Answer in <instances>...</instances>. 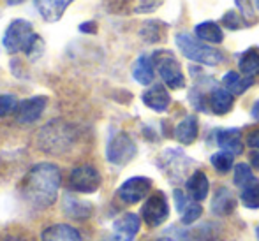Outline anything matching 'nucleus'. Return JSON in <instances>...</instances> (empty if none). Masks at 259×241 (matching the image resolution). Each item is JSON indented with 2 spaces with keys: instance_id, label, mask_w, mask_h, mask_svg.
I'll return each mask as SVG.
<instances>
[{
  "instance_id": "20e7f679",
  "label": "nucleus",
  "mask_w": 259,
  "mask_h": 241,
  "mask_svg": "<svg viewBox=\"0 0 259 241\" xmlns=\"http://www.w3.org/2000/svg\"><path fill=\"white\" fill-rule=\"evenodd\" d=\"M175 41H177V46L184 53V57H187L189 60L198 62V64L213 67V65H219L224 60V55L219 50L203 44L201 41L191 37L189 34H178Z\"/></svg>"
},
{
  "instance_id": "393cba45",
  "label": "nucleus",
  "mask_w": 259,
  "mask_h": 241,
  "mask_svg": "<svg viewBox=\"0 0 259 241\" xmlns=\"http://www.w3.org/2000/svg\"><path fill=\"white\" fill-rule=\"evenodd\" d=\"M233 180H235V185L242 187V190L259 181L257 178L254 176V173H252V169H250L249 164H243V162L236 164L235 166V178H233Z\"/></svg>"
},
{
  "instance_id": "a211bd4d",
  "label": "nucleus",
  "mask_w": 259,
  "mask_h": 241,
  "mask_svg": "<svg viewBox=\"0 0 259 241\" xmlns=\"http://www.w3.org/2000/svg\"><path fill=\"white\" fill-rule=\"evenodd\" d=\"M252 83H254V79L245 78V76L238 74V72H235V71L226 72L224 78H222V86H224L231 95H242V93H245L247 90L252 86Z\"/></svg>"
},
{
  "instance_id": "58836bf2",
  "label": "nucleus",
  "mask_w": 259,
  "mask_h": 241,
  "mask_svg": "<svg viewBox=\"0 0 259 241\" xmlns=\"http://www.w3.org/2000/svg\"><path fill=\"white\" fill-rule=\"evenodd\" d=\"M254 6H256L257 9H259V0H254Z\"/></svg>"
},
{
  "instance_id": "f3484780",
  "label": "nucleus",
  "mask_w": 259,
  "mask_h": 241,
  "mask_svg": "<svg viewBox=\"0 0 259 241\" xmlns=\"http://www.w3.org/2000/svg\"><path fill=\"white\" fill-rule=\"evenodd\" d=\"M41 241H81V234L71 225L58 224L46 229L41 234Z\"/></svg>"
},
{
  "instance_id": "cd10ccee",
  "label": "nucleus",
  "mask_w": 259,
  "mask_h": 241,
  "mask_svg": "<svg viewBox=\"0 0 259 241\" xmlns=\"http://www.w3.org/2000/svg\"><path fill=\"white\" fill-rule=\"evenodd\" d=\"M18 104H20L18 99L14 95H11V93L0 95V118H6V116H9L11 113H16Z\"/></svg>"
},
{
  "instance_id": "dca6fc26",
  "label": "nucleus",
  "mask_w": 259,
  "mask_h": 241,
  "mask_svg": "<svg viewBox=\"0 0 259 241\" xmlns=\"http://www.w3.org/2000/svg\"><path fill=\"white\" fill-rule=\"evenodd\" d=\"M194 34L199 41L210 42V44H221L224 41V32L221 25L215 21H201L194 27Z\"/></svg>"
},
{
  "instance_id": "4c0bfd02",
  "label": "nucleus",
  "mask_w": 259,
  "mask_h": 241,
  "mask_svg": "<svg viewBox=\"0 0 259 241\" xmlns=\"http://www.w3.org/2000/svg\"><path fill=\"white\" fill-rule=\"evenodd\" d=\"M157 241H173L171 238H160V239H157Z\"/></svg>"
},
{
  "instance_id": "ddd939ff",
  "label": "nucleus",
  "mask_w": 259,
  "mask_h": 241,
  "mask_svg": "<svg viewBox=\"0 0 259 241\" xmlns=\"http://www.w3.org/2000/svg\"><path fill=\"white\" fill-rule=\"evenodd\" d=\"M74 0H35V7L39 9L41 16L50 23L58 21L64 16L65 9H67Z\"/></svg>"
},
{
  "instance_id": "f257e3e1",
  "label": "nucleus",
  "mask_w": 259,
  "mask_h": 241,
  "mask_svg": "<svg viewBox=\"0 0 259 241\" xmlns=\"http://www.w3.org/2000/svg\"><path fill=\"white\" fill-rule=\"evenodd\" d=\"M60 188V169L55 164H35L21 183L25 201L35 210H45L57 201Z\"/></svg>"
},
{
  "instance_id": "9b49d317",
  "label": "nucleus",
  "mask_w": 259,
  "mask_h": 241,
  "mask_svg": "<svg viewBox=\"0 0 259 241\" xmlns=\"http://www.w3.org/2000/svg\"><path fill=\"white\" fill-rule=\"evenodd\" d=\"M140 217L136 213H125L113 224V241H133L140 231Z\"/></svg>"
},
{
  "instance_id": "423d86ee",
  "label": "nucleus",
  "mask_w": 259,
  "mask_h": 241,
  "mask_svg": "<svg viewBox=\"0 0 259 241\" xmlns=\"http://www.w3.org/2000/svg\"><path fill=\"white\" fill-rule=\"evenodd\" d=\"M136 144L131 139L129 134L118 132L116 136L111 137V141L108 143V150H106V157L111 164L115 166H125L127 162L136 157Z\"/></svg>"
},
{
  "instance_id": "5701e85b",
  "label": "nucleus",
  "mask_w": 259,
  "mask_h": 241,
  "mask_svg": "<svg viewBox=\"0 0 259 241\" xmlns=\"http://www.w3.org/2000/svg\"><path fill=\"white\" fill-rule=\"evenodd\" d=\"M238 67L245 78L252 79L259 74V48H249L240 57Z\"/></svg>"
},
{
  "instance_id": "72a5a7b5",
  "label": "nucleus",
  "mask_w": 259,
  "mask_h": 241,
  "mask_svg": "<svg viewBox=\"0 0 259 241\" xmlns=\"http://www.w3.org/2000/svg\"><path fill=\"white\" fill-rule=\"evenodd\" d=\"M175 199H177V208L178 211H184L185 206H187V199H185V196L182 194L180 190H175Z\"/></svg>"
},
{
  "instance_id": "aec40b11",
  "label": "nucleus",
  "mask_w": 259,
  "mask_h": 241,
  "mask_svg": "<svg viewBox=\"0 0 259 241\" xmlns=\"http://www.w3.org/2000/svg\"><path fill=\"white\" fill-rule=\"evenodd\" d=\"M64 211L71 218H78V220H81V218H89L90 215H92L94 208H92V204L87 203V201H79V199H76L74 196H71V194H65Z\"/></svg>"
},
{
  "instance_id": "f03ea898",
  "label": "nucleus",
  "mask_w": 259,
  "mask_h": 241,
  "mask_svg": "<svg viewBox=\"0 0 259 241\" xmlns=\"http://www.w3.org/2000/svg\"><path fill=\"white\" fill-rule=\"evenodd\" d=\"M74 127L62 120H55L45 125L37 134V146L46 153L62 155L74 146Z\"/></svg>"
},
{
  "instance_id": "7ed1b4c3",
  "label": "nucleus",
  "mask_w": 259,
  "mask_h": 241,
  "mask_svg": "<svg viewBox=\"0 0 259 241\" xmlns=\"http://www.w3.org/2000/svg\"><path fill=\"white\" fill-rule=\"evenodd\" d=\"M41 42L39 35L34 32L30 21L27 20H13L4 34L2 44L9 53H32L37 50V44Z\"/></svg>"
},
{
  "instance_id": "412c9836",
  "label": "nucleus",
  "mask_w": 259,
  "mask_h": 241,
  "mask_svg": "<svg viewBox=\"0 0 259 241\" xmlns=\"http://www.w3.org/2000/svg\"><path fill=\"white\" fill-rule=\"evenodd\" d=\"M133 76L140 85H150L154 81V60L147 55H141L133 67Z\"/></svg>"
},
{
  "instance_id": "a878e982",
  "label": "nucleus",
  "mask_w": 259,
  "mask_h": 241,
  "mask_svg": "<svg viewBox=\"0 0 259 241\" xmlns=\"http://www.w3.org/2000/svg\"><path fill=\"white\" fill-rule=\"evenodd\" d=\"M211 166L219 171V173H228L233 167V155L228 152H219L215 155H211Z\"/></svg>"
},
{
  "instance_id": "6ab92c4d",
  "label": "nucleus",
  "mask_w": 259,
  "mask_h": 241,
  "mask_svg": "<svg viewBox=\"0 0 259 241\" xmlns=\"http://www.w3.org/2000/svg\"><path fill=\"white\" fill-rule=\"evenodd\" d=\"M208 104L215 115L222 116L233 109V95L226 88H213L208 97Z\"/></svg>"
},
{
  "instance_id": "f8f14e48",
  "label": "nucleus",
  "mask_w": 259,
  "mask_h": 241,
  "mask_svg": "<svg viewBox=\"0 0 259 241\" xmlns=\"http://www.w3.org/2000/svg\"><path fill=\"white\" fill-rule=\"evenodd\" d=\"M145 106H148L150 109H154L157 113H162L169 108L171 104V97L167 93V90L162 85H154L148 90H145V93L141 95Z\"/></svg>"
},
{
  "instance_id": "4468645a",
  "label": "nucleus",
  "mask_w": 259,
  "mask_h": 241,
  "mask_svg": "<svg viewBox=\"0 0 259 241\" xmlns=\"http://www.w3.org/2000/svg\"><path fill=\"white\" fill-rule=\"evenodd\" d=\"M219 148H222V152H228L231 155H238L243 152V141L242 134L238 129H222L215 136Z\"/></svg>"
},
{
  "instance_id": "f704fd0d",
  "label": "nucleus",
  "mask_w": 259,
  "mask_h": 241,
  "mask_svg": "<svg viewBox=\"0 0 259 241\" xmlns=\"http://www.w3.org/2000/svg\"><path fill=\"white\" fill-rule=\"evenodd\" d=\"M79 30L87 32V34H96V32H97V25L94 23V21H87V23L79 25Z\"/></svg>"
},
{
  "instance_id": "e433bc0d",
  "label": "nucleus",
  "mask_w": 259,
  "mask_h": 241,
  "mask_svg": "<svg viewBox=\"0 0 259 241\" xmlns=\"http://www.w3.org/2000/svg\"><path fill=\"white\" fill-rule=\"evenodd\" d=\"M21 2H25V0H7L9 6H16V4H21Z\"/></svg>"
},
{
  "instance_id": "c85d7f7f",
  "label": "nucleus",
  "mask_w": 259,
  "mask_h": 241,
  "mask_svg": "<svg viewBox=\"0 0 259 241\" xmlns=\"http://www.w3.org/2000/svg\"><path fill=\"white\" fill-rule=\"evenodd\" d=\"M182 222L184 224H192L194 220H198L199 217H201V213H203V208H201V204L199 203H196V201H192L191 204H187L185 206V210L182 211Z\"/></svg>"
},
{
  "instance_id": "7c9ffc66",
  "label": "nucleus",
  "mask_w": 259,
  "mask_h": 241,
  "mask_svg": "<svg viewBox=\"0 0 259 241\" xmlns=\"http://www.w3.org/2000/svg\"><path fill=\"white\" fill-rule=\"evenodd\" d=\"M159 27L157 25V21H148L147 25L143 27V30H141V35H143V39L145 41H148V42H155V41H159V32L155 30V28Z\"/></svg>"
},
{
  "instance_id": "b1692460",
  "label": "nucleus",
  "mask_w": 259,
  "mask_h": 241,
  "mask_svg": "<svg viewBox=\"0 0 259 241\" xmlns=\"http://www.w3.org/2000/svg\"><path fill=\"white\" fill-rule=\"evenodd\" d=\"M233 210H235V197L226 187H221L215 192L213 201H211V211L222 217V215H228Z\"/></svg>"
},
{
  "instance_id": "2f4dec72",
  "label": "nucleus",
  "mask_w": 259,
  "mask_h": 241,
  "mask_svg": "<svg viewBox=\"0 0 259 241\" xmlns=\"http://www.w3.org/2000/svg\"><path fill=\"white\" fill-rule=\"evenodd\" d=\"M236 7L240 9L243 18H249V20H254V9H252V2L250 0H235Z\"/></svg>"
},
{
  "instance_id": "39448f33",
  "label": "nucleus",
  "mask_w": 259,
  "mask_h": 241,
  "mask_svg": "<svg viewBox=\"0 0 259 241\" xmlns=\"http://www.w3.org/2000/svg\"><path fill=\"white\" fill-rule=\"evenodd\" d=\"M154 65L159 71L160 78L162 81L166 83V86L173 90H180L185 86V76H184V71H182L180 64L178 60L175 58V55L167 50H160V51H155L154 57Z\"/></svg>"
},
{
  "instance_id": "1a4fd4ad",
  "label": "nucleus",
  "mask_w": 259,
  "mask_h": 241,
  "mask_svg": "<svg viewBox=\"0 0 259 241\" xmlns=\"http://www.w3.org/2000/svg\"><path fill=\"white\" fill-rule=\"evenodd\" d=\"M152 188V180L145 176H134L131 180L123 181L122 187L118 188L116 196H118L120 201H123L125 204H134L140 203V201L145 199L148 192Z\"/></svg>"
},
{
  "instance_id": "c756f323",
  "label": "nucleus",
  "mask_w": 259,
  "mask_h": 241,
  "mask_svg": "<svg viewBox=\"0 0 259 241\" xmlns=\"http://www.w3.org/2000/svg\"><path fill=\"white\" fill-rule=\"evenodd\" d=\"M222 23H224L229 30H238V28H242L243 23H245V18H243L242 14L235 13V11H228V13L222 16Z\"/></svg>"
},
{
  "instance_id": "4be33fe9",
  "label": "nucleus",
  "mask_w": 259,
  "mask_h": 241,
  "mask_svg": "<svg viewBox=\"0 0 259 241\" xmlns=\"http://www.w3.org/2000/svg\"><path fill=\"white\" fill-rule=\"evenodd\" d=\"M208 188H210V183H208V178L205 173L201 171H196L187 181V194L192 197V201L199 203L208 196Z\"/></svg>"
},
{
  "instance_id": "0eeeda50",
  "label": "nucleus",
  "mask_w": 259,
  "mask_h": 241,
  "mask_svg": "<svg viewBox=\"0 0 259 241\" xmlns=\"http://www.w3.org/2000/svg\"><path fill=\"white\" fill-rule=\"evenodd\" d=\"M101 174L92 166H78L69 176V185L79 194H92L101 187Z\"/></svg>"
},
{
  "instance_id": "2eb2a0df",
  "label": "nucleus",
  "mask_w": 259,
  "mask_h": 241,
  "mask_svg": "<svg viewBox=\"0 0 259 241\" xmlns=\"http://www.w3.org/2000/svg\"><path fill=\"white\" fill-rule=\"evenodd\" d=\"M199 134V125H198V118L196 116H185L180 123L175 129V137L180 141L182 144H192L198 139Z\"/></svg>"
},
{
  "instance_id": "bb28decb",
  "label": "nucleus",
  "mask_w": 259,
  "mask_h": 241,
  "mask_svg": "<svg viewBox=\"0 0 259 241\" xmlns=\"http://www.w3.org/2000/svg\"><path fill=\"white\" fill-rule=\"evenodd\" d=\"M242 203L247 208H259V181L242 190Z\"/></svg>"
},
{
  "instance_id": "9d476101",
  "label": "nucleus",
  "mask_w": 259,
  "mask_h": 241,
  "mask_svg": "<svg viewBox=\"0 0 259 241\" xmlns=\"http://www.w3.org/2000/svg\"><path fill=\"white\" fill-rule=\"evenodd\" d=\"M46 104H48V97L45 95H37V97H30L27 101H21L18 104L16 109V122L18 123H34L35 120L41 118V115L45 113Z\"/></svg>"
},
{
  "instance_id": "c9c22d12",
  "label": "nucleus",
  "mask_w": 259,
  "mask_h": 241,
  "mask_svg": "<svg viewBox=\"0 0 259 241\" xmlns=\"http://www.w3.org/2000/svg\"><path fill=\"white\" fill-rule=\"evenodd\" d=\"M250 115H252L254 120H257V122H259V101L254 102L252 109H250Z\"/></svg>"
},
{
  "instance_id": "ea45409f",
  "label": "nucleus",
  "mask_w": 259,
  "mask_h": 241,
  "mask_svg": "<svg viewBox=\"0 0 259 241\" xmlns=\"http://www.w3.org/2000/svg\"><path fill=\"white\" fill-rule=\"evenodd\" d=\"M256 234H257V238H259V227L256 229Z\"/></svg>"
},
{
  "instance_id": "6e6552de",
  "label": "nucleus",
  "mask_w": 259,
  "mask_h": 241,
  "mask_svg": "<svg viewBox=\"0 0 259 241\" xmlns=\"http://www.w3.org/2000/svg\"><path fill=\"white\" fill-rule=\"evenodd\" d=\"M167 215H169V204L162 192H155L154 196H150L141 208V217L150 227H159L160 224H164Z\"/></svg>"
},
{
  "instance_id": "473e14b6",
  "label": "nucleus",
  "mask_w": 259,
  "mask_h": 241,
  "mask_svg": "<svg viewBox=\"0 0 259 241\" xmlns=\"http://www.w3.org/2000/svg\"><path fill=\"white\" fill-rule=\"evenodd\" d=\"M245 143H247V146H250V148L259 150V129H256V130H252V132L247 134Z\"/></svg>"
}]
</instances>
